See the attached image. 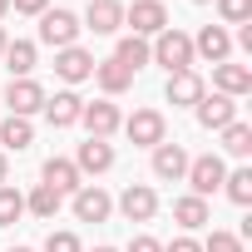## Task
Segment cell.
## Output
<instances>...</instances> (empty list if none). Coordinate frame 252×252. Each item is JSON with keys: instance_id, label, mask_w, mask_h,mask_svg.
Returning a JSON list of instances; mask_svg holds the SVG:
<instances>
[{"instance_id": "obj_1", "label": "cell", "mask_w": 252, "mask_h": 252, "mask_svg": "<svg viewBox=\"0 0 252 252\" xmlns=\"http://www.w3.org/2000/svg\"><path fill=\"white\" fill-rule=\"evenodd\" d=\"M149 64H163L168 74H183V69H193V35H183V30H163V35H154V45H149Z\"/></svg>"}, {"instance_id": "obj_2", "label": "cell", "mask_w": 252, "mask_h": 252, "mask_svg": "<svg viewBox=\"0 0 252 252\" xmlns=\"http://www.w3.org/2000/svg\"><path fill=\"white\" fill-rule=\"evenodd\" d=\"M119 129H124V134H129V139H134L139 149H158V144L168 139V119H163L158 109H134L129 119H124V124H119Z\"/></svg>"}, {"instance_id": "obj_3", "label": "cell", "mask_w": 252, "mask_h": 252, "mask_svg": "<svg viewBox=\"0 0 252 252\" xmlns=\"http://www.w3.org/2000/svg\"><path fill=\"white\" fill-rule=\"evenodd\" d=\"M79 15L74 10H45L40 15V45H50V50H69L74 40H79Z\"/></svg>"}, {"instance_id": "obj_4", "label": "cell", "mask_w": 252, "mask_h": 252, "mask_svg": "<svg viewBox=\"0 0 252 252\" xmlns=\"http://www.w3.org/2000/svg\"><path fill=\"white\" fill-rule=\"evenodd\" d=\"M124 25H129V35L149 40V35L168 30V10H163V0H134V5L124 10Z\"/></svg>"}, {"instance_id": "obj_5", "label": "cell", "mask_w": 252, "mask_h": 252, "mask_svg": "<svg viewBox=\"0 0 252 252\" xmlns=\"http://www.w3.org/2000/svg\"><path fill=\"white\" fill-rule=\"evenodd\" d=\"M183 178L193 183V198H208V193H218V188H222L227 163H222L218 154H203V158H188V173H183Z\"/></svg>"}, {"instance_id": "obj_6", "label": "cell", "mask_w": 252, "mask_h": 252, "mask_svg": "<svg viewBox=\"0 0 252 252\" xmlns=\"http://www.w3.org/2000/svg\"><path fill=\"white\" fill-rule=\"evenodd\" d=\"M45 84H35V79H10L5 84V104H10V114L15 119H30V114H40L45 109Z\"/></svg>"}, {"instance_id": "obj_7", "label": "cell", "mask_w": 252, "mask_h": 252, "mask_svg": "<svg viewBox=\"0 0 252 252\" xmlns=\"http://www.w3.org/2000/svg\"><path fill=\"white\" fill-rule=\"evenodd\" d=\"M193 114H198V124H203L208 134H222L227 124L237 119V104H232L227 94H203V99L193 104Z\"/></svg>"}, {"instance_id": "obj_8", "label": "cell", "mask_w": 252, "mask_h": 252, "mask_svg": "<svg viewBox=\"0 0 252 252\" xmlns=\"http://www.w3.org/2000/svg\"><path fill=\"white\" fill-rule=\"evenodd\" d=\"M208 60V64H227V55H232V35H227V25H203L198 35H193V60Z\"/></svg>"}, {"instance_id": "obj_9", "label": "cell", "mask_w": 252, "mask_h": 252, "mask_svg": "<svg viewBox=\"0 0 252 252\" xmlns=\"http://www.w3.org/2000/svg\"><path fill=\"white\" fill-rule=\"evenodd\" d=\"M119 213L129 218V222H149L154 213H158V193L149 188V183H129L119 193Z\"/></svg>"}, {"instance_id": "obj_10", "label": "cell", "mask_w": 252, "mask_h": 252, "mask_svg": "<svg viewBox=\"0 0 252 252\" xmlns=\"http://www.w3.org/2000/svg\"><path fill=\"white\" fill-rule=\"evenodd\" d=\"M79 124L89 129V139H109V134L119 129V124H124V114H119V104H109V99H94V104H84Z\"/></svg>"}, {"instance_id": "obj_11", "label": "cell", "mask_w": 252, "mask_h": 252, "mask_svg": "<svg viewBox=\"0 0 252 252\" xmlns=\"http://www.w3.org/2000/svg\"><path fill=\"white\" fill-rule=\"evenodd\" d=\"M55 74L64 84H79V79H94V55L69 45V50H55Z\"/></svg>"}, {"instance_id": "obj_12", "label": "cell", "mask_w": 252, "mask_h": 252, "mask_svg": "<svg viewBox=\"0 0 252 252\" xmlns=\"http://www.w3.org/2000/svg\"><path fill=\"white\" fill-rule=\"evenodd\" d=\"M74 168H79V178H84V173H94V178L109 173V168H114V144H109V139H84L79 154H74Z\"/></svg>"}, {"instance_id": "obj_13", "label": "cell", "mask_w": 252, "mask_h": 252, "mask_svg": "<svg viewBox=\"0 0 252 252\" xmlns=\"http://www.w3.org/2000/svg\"><path fill=\"white\" fill-rule=\"evenodd\" d=\"M40 178H45V188H55L60 198L69 193H79L84 188V178H79V168H74V158H45V168H40Z\"/></svg>"}, {"instance_id": "obj_14", "label": "cell", "mask_w": 252, "mask_h": 252, "mask_svg": "<svg viewBox=\"0 0 252 252\" xmlns=\"http://www.w3.org/2000/svg\"><path fill=\"white\" fill-rule=\"evenodd\" d=\"M109 213H114V198H109L99 183H84V188L74 193V218H79V222H104Z\"/></svg>"}, {"instance_id": "obj_15", "label": "cell", "mask_w": 252, "mask_h": 252, "mask_svg": "<svg viewBox=\"0 0 252 252\" xmlns=\"http://www.w3.org/2000/svg\"><path fill=\"white\" fill-rule=\"evenodd\" d=\"M84 114V99L74 89H60L55 99H45V119H50V129H69V124H79Z\"/></svg>"}, {"instance_id": "obj_16", "label": "cell", "mask_w": 252, "mask_h": 252, "mask_svg": "<svg viewBox=\"0 0 252 252\" xmlns=\"http://www.w3.org/2000/svg\"><path fill=\"white\" fill-rule=\"evenodd\" d=\"M163 94H168L173 109H193V104L208 94V84H203L193 69H183V74H168V89H163Z\"/></svg>"}, {"instance_id": "obj_17", "label": "cell", "mask_w": 252, "mask_h": 252, "mask_svg": "<svg viewBox=\"0 0 252 252\" xmlns=\"http://www.w3.org/2000/svg\"><path fill=\"white\" fill-rule=\"evenodd\" d=\"M188 173V154H183V144H158L154 149V178H163V183H178Z\"/></svg>"}, {"instance_id": "obj_18", "label": "cell", "mask_w": 252, "mask_h": 252, "mask_svg": "<svg viewBox=\"0 0 252 252\" xmlns=\"http://www.w3.org/2000/svg\"><path fill=\"white\" fill-rule=\"evenodd\" d=\"M213 84H218V94L242 99V94H252V69L247 64H213Z\"/></svg>"}, {"instance_id": "obj_19", "label": "cell", "mask_w": 252, "mask_h": 252, "mask_svg": "<svg viewBox=\"0 0 252 252\" xmlns=\"http://www.w3.org/2000/svg\"><path fill=\"white\" fill-rule=\"evenodd\" d=\"M84 25H89L94 35H114V30L124 25V5H119V0H89Z\"/></svg>"}, {"instance_id": "obj_20", "label": "cell", "mask_w": 252, "mask_h": 252, "mask_svg": "<svg viewBox=\"0 0 252 252\" xmlns=\"http://www.w3.org/2000/svg\"><path fill=\"white\" fill-rule=\"evenodd\" d=\"M173 222H178L183 232H198V227H208V222H213V213H208V198H193V193H188V198H178V203H173Z\"/></svg>"}, {"instance_id": "obj_21", "label": "cell", "mask_w": 252, "mask_h": 252, "mask_svg": "<svg viewBox=\"0 0 252 252\" xmlns=\"http://www.w3.org/2000/svg\"><path fill=\"white\" fill-rule=\"evenodd\" d=\"M94 79H99V89H104L109 99H114V94H124V89L134 84V74L124 69L119 60H94Z\"/></svg>"}, {"instance_id": "obj_22", "label": "cell", "mask_w": 252, "mask_h": 252, "mask_svg": "<svg viewBox=\"0 0 252 252\" xmlns=\"http://www.w3.org/2000/svg\"><path fill=\"white\" fill-rule=\"evenodd\" d=\"M0 144L5 149H15V154H25L30 144H35V129H30V119H0Z\"/></svg>"}, {"instance_id": "obj_23", "label": "cell", "mask_w": 252, "mask_h": 252, "mask_svg": "<svg viewBox=\"0 0 252 252\" xmlns=\"http://www.w3.org/2000/svg\"><path fill=\"white\" fill-rule=\"evenodd\" d=\"M5 69H10V79H30V69H35V45H30V40H10V45H5Z\"/></svg>"}, {"instance_id": "obj_24", "label": "cell", "mask_w": 252, "mask_h": 252, "mask_svg": "<svg viewBox=\"0 0 252 252\" xmlns=\"http://www.w3.org/2000/svg\"><path fill=\"white\" fill-rule=\"evenodd\" d=\"M114 60H119L124 69H129V74H134V69H144V64H149V40H139V35H124V40L114 45Z\"/></svg>"}, {"instance_id": "obj_25", "label": "cell", "mask_w": 252, "mask_h": 252, "mask_svg": "<svg viewBox=\"0 0 252 252\" xmlns=\"http://www.w3.org/2000/svg\"><path fill=\"white\" fill-rule=\"evenodd\" d=\"M222 149H227L232 158H247V154H252V124H242V119H232L227 129H222Z\"/></svg>"}, {"instance_id": "obj_26", "label": "cell", "mask_w": 252, "mask_h": 252, "mask_svg": "<svg viewBox=\"0 0 252 252\" xmlns=\"http://www.w3.org/2000/svg\"><path fill=\"white\" fill-rule=\"evenodd\" d=\"M222 193H227L237 208H247V203H252V168H232V173L222 178Z\"/></svg>"}, {"instance_id": "obj_27", "label": "cell", "mask_w": 252, "mask_h": 252, "mask_svg": "<svg viewBox=\"0 0 252 252\" xmlns=\"http://www.w3.org/2000/svg\"><path fill=\"white\" fill-rule=\"evenodd\" d=\"M60 203H64V198H60L55 188H45V183H40V188L25 198V213H35V218H45V222H50V218L60 213Z\"/></svg>"}, {"instance_id": "obj_28", "label": "cell", "mask_w": 252, "mask_h": 252, "mask_svg": "<svg viewBox=\"0 0 252 252\" xmlns=\"http://www.w3.org/2000/svg\"><path fill=\"white\" fill-rule=\"evenodd\" d=\"M20 218H25V193L5 183V188H0V227H10V222H20Z\"/></svg>"}, {"instance_id": "obj_29", "label": "cell", "mask_w": 252, "mask_h": 252, "mask_svg": "<svg viewBox=\"0 0 252 252\" xmlns=\"http://www.w3.org/2000/svg\"><path fill=\"white\" fill-rule=\"evenodd\" d=\"M218 15H222V25H247L252 20V0H218Z\"/></svg>"}, {"instance_id": "obj_30", "label": "cell", "mask_w": 252, "mask_h": 252, "mask_svg": "<svg viewBox=\"0 0 252 252\" xmlns=\"http://www.w3.org/2000/svg\"><path fill=\"white\" fill-rule=\"evenodd\" d=\"M203 252H242V237L237 232H208V242H203Z\"/></svg>"}, {"instance_id": "obj_31", "label": "cell", "mask_w": 252, "mask_h": 252, "mask_svg": "<svg viewBox=\"0 0 252 252\" xmlns=\"http://www.w3.org/2000/svg\"><path fill=\"white\" fill-rule=\"evenodd\" d=\"M45 252H84V247H79L74 232H50V237H45Z\"/></svg>"}, {"instance_id": "obj_32", "label": "cell", "mask_w": 252, "mask_h": 252, "mask_svg": "<svg viewBox=\"0 0 252 252\" xmlns=\"http://www.w3.org/2000/svg\"><path fill=\"white\" fill-rule=\"evenodd\" d=\"M10 10H20V15H45L50 0H10Z\"/></svg>"}, {"instance_id": "obj_33", "label": "cell", "mask_w": 252, "mask_h": 252, "mask_svg": "<svg viewBox=\"0 0 252 252\" xmlns=\"http://www.w3.org/2000/svg\"><path fill=\"white\" fill-rule=\"evenodd\" d=\"M129 252H163V242H158V237H144V232H139V237L129 242Z\"/></svg>"}, {"instance_id": "obj_34", "label": "cell", "mask_w": 252, "mask_h": 252, "mask_svg": "<svg viewBox=\"0 0 252 252\" xmlns=\"http://www.w3.org/2000/svg\"><path fill=\"white\" fill-rule=\"evenodd\" d=\"M163 252H203V242H193V237H173V242H163Z\"/></svg>"}, {"instance_id": "obj_35", "label": "cell", "mask_w": 252, "mask_h": 252, "mask_svg": "<svg viewBox=\"0 0 252 252\" xmlns=\"http://www.w3.org/2000/svg\"><path fill=\"white\" fill-rule=\"evenodd\" d=\"M5 178H10V163H5V154H0V188H5Z\"/></svg>"}, {"instance_id": "obj_36", "label": "cell", "mask_w": 252, "mask_h": 252, "mask_svg": "<svg viewBox=\"0 0 252 252\" xmlns=\"http://www.w3.org/2000/svg\"><path fill=\"white\" fill-rule=\"evenodd\" d=\"M5 15H10V0H0V20H5Z\"/></svg>"}, {"instance_id": "obj_37", "label": "cell", "mask_w": 252, "mask_h": 252, "mask_svg": "<svg viewBox=\"0 0 252 252\" xmlns=\"http://www.w3.org/2000/svg\"><path fill=\"white\" fill-rule=\"evenodd\" d=\"M5 45H10V40H5V30H0V55H5Z\"/></svg>"}, {"instance_id": "obj_38", "label": "cell", "mask_w": 252, "mask_h": 252, "mask_svg": "<svg viewBox=\"0 0 252 252\" xmlns=\"http://www.w3.org/2000/svg\"><path fill=\"white\" fill-rule=\"evenodd\" d=\"M94 252H119V247H94Z\"/></svg>"}, {"instance_id": "obj_39", "label": "cell", "mask_w": 252, "mask_h": 252, "mask_svg": "<svg viewBox=\"0 0 252 252\" xmlns=\"http://www.w3.org/2000/svg\"><path fill=\"white\" fill-rule=\"evenodd\" d=\"M10 252H35V247H10Z\"/></svg>"}, {"instance_id": "obj_40", "label": "cell", "mask_w": 252, "mask_h": 252, "mask_svg": "<svg viewBox=\"0 0 252 252\" xmlns=\"http://www.w3.org/2000/svg\"><path fill=\"white\" fill-rule=\"evenodd\" d=\"M193 5H208V0H193Z\"/></svg>"}]
</instances>
